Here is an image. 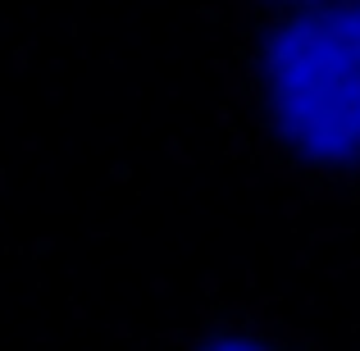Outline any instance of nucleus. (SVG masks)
<instances>
[{
	"label": "nucleus",
	"mask_w": 360,
	"mask_h": 351,
	"mask_svg": "<svg viewBox=\"0 0 360 351\" xmlns=\"http://www.w3.org/2000/svg\"><path fill=\"white\" fill-rule=\"evenodd\" d=\"M288 5H297V9H315V5H338V0H288Z\"/></svg>",
	"instance_id": "7ed1b4c3"
},
{
	"label": "nucleus",
	"mask_w": 360,
	"mask_h": 351,
	"mask_svg": "<svg viewBox=\"0 0 360 351\" xmlns=\"http://www.w3.org/2000/svg\"><path fill=\"white\" fill-rule=\"evenodd\" d=\"M260 101L288 151L319 165L360 160V0L297 9L274 27Z\"/></svg>",
	"instance_id": "f257e3e1"
},
{
	"label": "nucleus",
	"mask_w": 360,
	"mask_h": 351,
	"mask_svg": "<svg viewBox=\"0 0 360 351\" xmlns=\"http://www.w3.org/2000/svg\"><path fill=\"white\" fill-rule=\"evenodd\" d=\"M196 351H274L269 343H260V338H246V333H224V338H210L205 347Z\"/></svg>",
	"instance_id": "f03ea898"
}]
</instances>
